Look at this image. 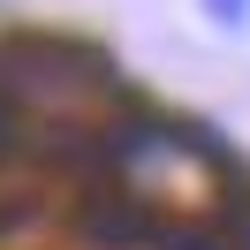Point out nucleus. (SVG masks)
<instances>
[{"label":"nucleus","mask_w":250,"mask_h":250,"mask_svg":"<svg viewBox=\"0 0 250 250\" xmlns=\"http://www.w3.org/2000/svg\"><path fill=\"white\" fill-rule=\"evenodd\" d=\"M205 16H212V23H220V31H235V23H243V16H250V0H205Z\"/></svg>","instance_id":"nucleus-3"},{"label":"nucleus","mask_w":250,"mask_h":250,"mask_svg":"<svg viewBox=\"0 0 250 250\" xmlns=\"http://www.w3.org/2000/svg\"><path fill=\"white\" fill-rule=\"evenodd\" d=\"M0 99L8 106H38V114H99V83L76 76L68 53H16Z\"/></svg>","instance_id":"nucleus-2"},{"label":"nucleus","mask_w":250,"mask_h":250,"mask_svg":"<svg viewBox=\"0 0 250 250\" xmlns=\"http://www.w3.org/2000/svg\"><path fill=\"white\" fill-rule=\"evenodd\" d=\"M114 174L137 205L152 212H212L220 205V167L212 152H197L189 137H167V129H144L114 152Z\"/></svg>","instance_id":"nucleus-1"}]
</instances>
